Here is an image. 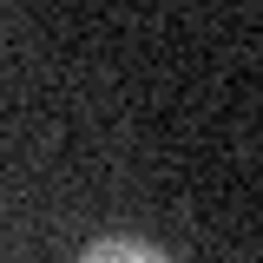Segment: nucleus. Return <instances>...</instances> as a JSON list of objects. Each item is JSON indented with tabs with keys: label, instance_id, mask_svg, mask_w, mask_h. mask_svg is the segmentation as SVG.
Masks as SVG:
<instances>
[{
	"label": "nucleus",
	"instance_id": "nucleus-1",
	"mask_svg": "<svg viewBox=\"0 0 263 263\" xmlns=\"http://www.w3.org/2000/svg\"><path fill=\"white\" fill-rule=\"evenodd\" d=\"M79 263H171V257H164L152 237H125V230H119V237H92V243L79 250Z\"/></svg>",
	"mask_w": 263,
	"mask_h": 263
}]
</instances>
